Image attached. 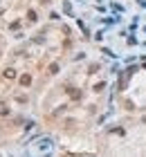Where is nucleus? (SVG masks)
I'll return each instance as SVG.
<instances>
[{"label": "nucleus", "mask_w": 146, "mask_h": 157, "mask_svg": "<svg viewBox=\"0 0 146 157\" xmlns=\"http://www.w3.org/2000/svg\"><path fill=\"white\" fill-rule=\"evenodd\" d=\"M50 72H52V74H56V72H59V65H56V63H52V65H50Z\"/></svg>", "instance_id": "obj_1"}]
</instances>
